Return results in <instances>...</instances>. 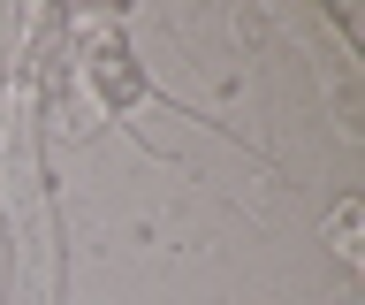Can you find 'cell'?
Instances as JSON below:
<instances>
[{
	"instance_id": "6da1fadb",
	"label": "cell",
	"mask_w": 365,
	"mask_h": 305,
	"mask_svg": "<svg viewBox=\"0 0 365 305\" xmlns=\"http://www.w3.org/2000/svg\"><path fill=\"white\" fill-rule=\"evenodd\" d=\"M68 99V16L38 8L31 16V153H23V214H16V290L8 305H46L61 298V259H53V122Z\"/></svg>"
},
{
	"instance_id": "7a4b0ae2",
	"label": "cell",
	"mask_w": 365,
	"mask_h": 305,
	"mask_svg": "<svg viewBox=\"0 0 365 305\" xmlns=\"http://www.w3.org/2000/svg\"><path fill=\"white\" fill-rule=\"evenodd\" d=\"M91 76H99V99H107L114 115L145 99V76H137V54L122 46V39H99V46H91Z\"/></svg>"
},
{
	"instance_id": "3957f363",
	"label": "cell",
	"mask_w": 365,
	"mask_h": 305,
	"mask_svg": "<svg viewBox=\"0 0 365 305\" xmlns=\"http://www.w3.org/2000/svg\"><path fill=\"white\" fill-rule=\"evenodd\" d=\"M0 99H8V8H0Z\"/></svg>"
}]
</instances>
